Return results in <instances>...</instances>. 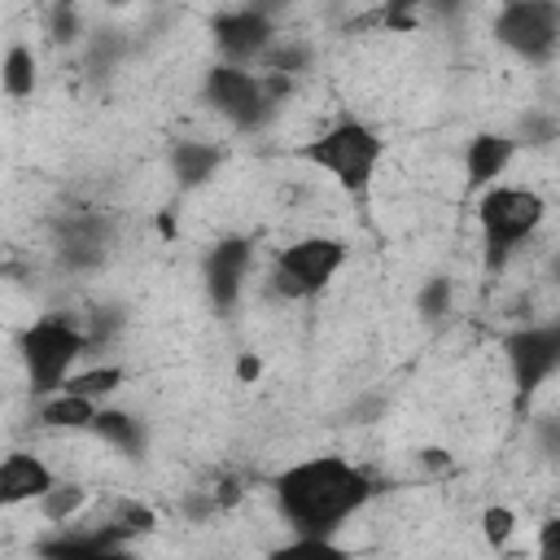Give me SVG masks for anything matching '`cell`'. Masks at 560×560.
I'll use <instances>...</instances> for the list:
<instances>
[{
    "mask_svg": "<svg viewBox=\"0 0 560 560\" xmlns=\"http://www.w3.org/2000/svg\"><path fill=\"white\" fill-rule=\"evenodd\" d=\"M271 494L298 538H337V529L368 508L376 486L341 455H306L276 472Z\"/></svg>",
    "mask_w": 560,
    "mask_h": 560,
    "instance_id": "obj_1",
    "label": "cell"
},
{
    "mask_svg": "<svg viewBox=\"0 0 560 560\" xmlns=\"http://www.w3.org/2000/svg\"><path fill=\"white\" fill-rule=\"evenodd\" d=\"M298 158L319 166L324 175H332L350 197H363L372 175H376V166H381V158H385V140H381V131L372 122L346 114L332 127H324L315 140H306L298 149Z\"/></svg>",
    "mask_w": 560,
    "mask_h": 560,
    "instance_id": "obj_2",
    "label": "cell"
},
{
    "mask_svg": "<svg viewBox=\"0 0 560 560\" xmlns=\"http://www.w3.org/2000/svg\"><path fill=\"white\" fill-rule=\"evenodd\" d=\"M83 354H88V341H83L79 315L70 311H48L35 324H26L18 337V359H22V372L35 398L57 394Z\"/></svg>",
    "mask_w": 560,
    "mask_h": 560,
    "instance_id": "obj_3",
    "label": "cell"
},
{
    "mask_svg": "<svg viewBox=\"0 0 560 560\" xmlns=\"http://www.w3.org/2000/svg\"><path fill=\"white\" fill-rule=\"evenodd\" d=\"M547 219V201L534 188L521 184H490L477 197V223H481V241H486V262L499 271Z\"/></svg>",
    "mask_w": 560,
    "mask_h": 560,
    "instance_id": "obj_4",
    "label": "cell"
},
{
    "mask_svg": "<svg viewBox=\"0 0 560 560\" xmlns=\"http://www.w3.org/2000/svg\"><path fill=\"white\" fill-rule=\"evenodd\" d=\"M346 258H350V249L337 236H324V232L298 236V241L280 245L276 258H271V276H267L271 293H280L284 302H306V298L324 293L337 280Z\"/></svg>",
    "mask_w": 560,
    "mask_h": 560,
    "instance_id": "obj_5",
    "label": "cell"
},
{
    "mask_svg": "<svg viewBox=\"0 0 560 560\" xmlns=\"http://www.w3.org/2000/svg\"><path fill=\"white\" fill-rule=\"evenodd\" d=\"M494 39L529 66H547L560 52V4L556 0H508L494 13Z\"/></svg>",
    "mask_w": 560,
    "mask_h": 560,
    "instance_id": "obj_6",
    "label": "cell"
},
{
    "mask_svg": "<svg viewBox=\"0 0 560 560\" xmlns=\"http://www.w3.org/2000/svg\"><path fill=\"white\" fill-rule=\"evenodd\" d=\"M210 109L219 118H228L236 131H258L276 118V105L262 96V74L258 70H241V66H210L206 83H201Z\"/></svg>",
    "mask_w": 560,
    "mask_h": 560,
    "instance_id": "obj_7",
    "label": "cell"
},
{
    "mask_svg": "<svg viewBox=\"0 0 560 560\" xmlns=\"http://www.w3.org/2000/svg\"><path fill=\"white\" fill-rule=\"evenodd\" d=\"M503 354H508L516 402L534 398L560 372V324H525V328L508 332Z\"/></svg>",
    "mask_w": 560,
    "mask_h": 560,
    "instance_id": "obj_8",
    "label": "cell"
},
{
    "mask_svg": "<svg viewBox=\"0 0 560 560\" xmlns=\"http://www.w3.org/2000/svg\"><path fill=\"white\" fill-rule=\"evenodd\" d=\"M210 39L223 57V66H241L249 70L276 39V18L267 4H241V9H223L210 18Z\"/></svg>",
    "mask_w": 560,
    "mask_h": 560,
    "instance_id": "obj_9",
    "label": "cell"
},
{
    "mask_svg": "<svg viewBox=\"0 0 560 560\" xmlns=\"http://www.w3.org/2000/svg\"><path fill=\"white\" fill-rule=\"evenodd\" d=\"M109 245H114V223L101 210H61L52 223V249L70 271L101 267Z\"/></svg>",
    "mask_w": 560,
    "mask_h": 560,
    "instance_id": "obj_10",
    "label": "cell"
},
{
    "mask_svg": "<svg viewBox=\"0 0 560 560\" xmlns=\"http://www.w3.org/2000/svg\"><path fill=\"white\" fill-rule=\"evenodd\" d=\"M249 267H254V241L249 236H219L206 258H201V276H206V298L219 315H232L241 293H245V280H249Z\"/></svg>",
    "mask_w": 560,
    "mask_h": 560,
    "instance_id": "obj_11",
    "label": "cell"
},
{
    "mask_svg": "<svg viewBox=\"0 0 560 560\" xmlns=\"http://www.w3.org/2000/svg\"><path fill=\"white\" fill-rule=\"evenodd\" d=\"M57 472L35 451H4L0 455V508L35 503L44 490H52Z\"/></svg>",
    "mask_w": 560,
    "mask_h": 560,
    "instance_id": "obj_12",
    "label": "cell"
},
{
    "mask_svg": "<svg viewBox=\"0 0 560 560\" xmlns=\"http://www.w3.org/2000/svg\"><path fill=\"white\" fill-rule=\"evenodd\" d=\"M105 547H131L109 521L92 529H57L35 542V560H96Z\"/></svg>",
    "mask_w": 560,
    "mask_h": 560,
    "instance_id": "obj_13",
    "label": "cell"
},
{
    "mask_svg": "<svg viewBox=\"0 0 560 560\" xmlns=\"http://www.w3.org/2000/svg\"><path fill=\"white\" fill-rule=\"evenodd\" d=\"M516 158V140L508 131H477L464 149V171H468V192H486L490 184H499V175L508 171V162Z\"/></svg>",
    "mask_w": 560,
    "mask_h": 560,
    "instance_id": "obj_14",
    "label": "cell"
},
{
    "mask_svg": "<svg viewBox=\"0 0 560 560\" xmlns=\"http://www.w3.org/2000/svg\"><path fill=\"white\" fill-rule=\"evenodd\" d=\"M88 433L101 438L105 446H114V451L127 455V459H144V455H149V424H144V416H136V411H127V407L101 402L96 416H92V424H88Z\"/></svg>",
    "mask_w": 560,
    "mask_h": 560,
    "instance_id": "obj_15",
    "label": "cell"
},
{
    "mask_svg": "<svg viewBox=\"0 0 560 560\" xmlns=\"http://www.w3.org/2000/svg\"><path fill=\"white\" fill-rule=\"evenodd\" d=\"M219 166H223V149L210 144V140H175L171 144V175L184 192L210 184Z\"/></svg>",
    "mask_w": 560,
    "mask_h": 560,
    "instance_id": "obj_16",
    "label": "cell"
},
{
    "mask_svg": "<svg viewBox=\"0 0 560 560\" xmlns=\"http://www.w3.org/2000/svg\"><path fill=\"white\" fill-rule=\"evenodd\" d=\"M35 88H39V61H35V52H31V44H9V52L0 57V92L9 96V101H26V96H35Z\"/></svg>",
    "mask_w": 560,
    "mask_h": 560,
    "instance_id": "obj_17",
    "label": "cell"
},
{
    "mask_svg": "<svg viewBox=\"0 0 560 560\" xmlns=\"http://www.w3.org/2000/svg\"><path fill=\"white\" fill-rule=\"evenodd\" d=\"M101 402H88V398H74V394H48L39 398V424L44 429H57V433H88L92 416H96Z\"/></svg>",
    "mask_w": 560,
    "mask_h": 560,
    "instance_id": "obj_18",
    "label": "cell"
},
{
    "mask_svg": "<svg viewBox=\"0 0 560 560\" xmlns=\"http://www.w3.org/2000/svg\"><path fill=\"white\" fill-rule=\"evenodd\" d=\"M127 381V372L118 363H92V368H74L61 385V394H74V398H88V402H105L109 394H118Z\"/></svg>",
    "mask_w": 560,
    "mask_h": 560,
    "instance_id": "obj_19",
    "label": "cell"
},
{
    "mask_svg": "<svg viewBox=\"0 0 560 560\" xmlns=\"http://www.w3.org/2000/svg\"><path fill=\"white\" fill-rule=\"evenodd\" d=\"M262 74H280V79H298L315 66V48L306 39H289V35H276L271 48L258 57Z\"/></svg>",
    "mask_w": 560,
    "mask_h": 560,
    "instance_id": "obj_20",
    "label": "cell"
},
{
    "mask_svg": "<svg viewBox=\"0 0 560 560\" xmlns=\"http://www.w3.org/2000/svg\"><path fill=\"white\" fill-rule=\"evenodd\" d=\"M35 508H39V516L48 521V525H57V529H66L83 508H88V490L79 486V481H52V490H44L39 499H35Z\"/></svg>",
    "mask_w": 560,
    "mask_h": 560,
    "instance_id": "obj_21",
    "label": "cell"
},
{
    "mask_svg": "<svg viewBox=\"0 0 560 560\" xmlns=\"http://www.w3.org/2000/svg\"><path fill=\"white\" fill-rule=\"evenodd\" d=\"M267 560H350V547H341L337 538H289L280 547L267 551Z\"/></svg>",
    "mask_w": 560,
    "mask_h": 560,
    "instance_id": "obj_22",
    "label": "cell"
},
{
    "mask_svg": "<svg viewBox=\"0 0 560 560\" xmlns=\"http://www.w3.org/2000/svg\"><path fill=\"white\" fill-rule=\"evenodd\" d=\"M105 521H109L127 542H136L140 534H153V529H158V512H153L149 503H140V499H118Z\"/></svg>",
    "mask_w": 560,
    "mask_h": 560,
    "instance_id": "obj_23",
    "label": "cell"
},
{
    "mask_svg": "<svg viewBox=\"0 0 560 560\" xmlns=\"http://www.w3.org/2000/svg\"><path fill=\"white\" fill-rule=\"evenodd\" d=\"M451 306H455V284H451V276H429V280L420 284V293H416L420 319H424V324H438V319L451 315Z\"/></svg>",
    "mask_w": 560,
    "mask_h": 560,
    "instance_id": "obj_24",
    "label": "cell"
},
{
    "mask_svg": "<svg viewBox=\"0 0 560 560\" xmlns=\"http://www.w3.org/2000/svg\"><path fill=\"white\" fill-rule=\"evenodd\" d=\"M512 534H516V512H512L508 503H490V508L481 512V538L499 551V547L512 542Z\"/></svg>",
    "mask_w": 560,
    "mask_h": 560,
    "instance_id": "obj_25",
    "label": "cell"
},
{
    "mask_svg": "<svg viewBox=\"0 0 560 560\" xmlns=\"http://www.w3.org/2000/svg\"><path fill=\"white\" fill-rule=\"evenodd\" d=\"M48 35H52L57 44H74V39L83 35L79 9H74V4H52V9H48Z\"/></svg>",
    "mask_w": 560,
    "mask_h": 560,
    "instance_id": "obj_26",
    "label": "cell"
},
{
    "mask_svg": "<svg viewBox=\"0 0 560 560\" xmlns=\"http://www.w3.org/2000/svg\"><path fill=\"white\" fill-rule=\"evenodd\" d=\"M512 140H516V149H521V144L542 149V144L556 140V118H551V114H525V118H521V131H516Z\"/></svg>",
    "mask_w": 560,
    "mask_h": 560,
    "instance_id": "obj_27",
    "label": "cell"
},
{
    "mask_svg": "<svg viewBox=\"0 0 560 560\" xmlns=\"http://www.w3.org/2000/svg\"><path fill=\"white\" fill-rule=\"evenodd\" d=\"M381 26L385 31H416L420 26V13H411L407 4H385L381 9Z\"/></svg>",
    "mask_w": 560,
    "mask_h": 560,
    "instance_id": "obj_28",
    "label": "cell"
},
{
    "mask_svg": "<svg viewBox=\"0 0 560 560\" xmlns=\"http://www.w3.org/2000/svg\"><path fill=\"white\" fill-rule=\"evenodd\" d=\"M538 560H560V521L547 516L538 525Z\"/></svg>",
    "mask_w": 560,
    "mask_h": 560,
    "instance_id": "obj_29",
    "label": "cell"
},
{
    "mask_svg": "<svg viewBox=\"0 0 560 560\" xmlns=\"http://www.w3.org/2000/svg\"><path fill=\"white\" fill-rule=\"evenodd\" d=\"M241 477H219L214 486H210V499H214V508H236L241 503Z\"/></svg>",
    "mask_w": 560,
    "mask_h": 560,
    "instance_id": "obj_30",
    "label": "cell"
},
{
    "mask_svg": "<svg viewBox=\"0 0 560 560\" xmlns=\"http://www.w3.org/2000/svg\"><path fill=\"white\" fill-rule=\"evenodd\" d=\"M219 508H214V499H210V490H192L188 499H184V516L197 525V521H210Z\"/></svg>",
    "mask_w": 560,
    "mask_h": 560,
    "instance_id": "obj_31",
    "label": "cell"
},
{
    "mask_svg": "<svg viewBox=\"0 0 560 560\" xmlns=\"http://www.w3.org/2000/svg\"><path fill=\"white\" fill-rule=\"evenodd\" d=\"M232 372H236V381H241V385H254V381L262 376V359H258L254 350H245V354L236 359V368H232Z\"/></svg>",
    "mask_w": 560,
    "mask_h": 560,
    "instance_id": "obj_32",
    "label": "cell"
},
{
    "mask_svg": "<svg viewBox=\"0 0 560 560\" xmlns=\"http://www.w3.org/2000/svg\"><path fill=\"white\" fill-rule=\"evenodd\" d=\"M420 464H429V468H451V455H446L442 446H424V451H420Z\"/></svg>",
    "mask_w": 560,
    "mask_h": 560,
    "instance_id": "obj_33",
    "label": "cell"
},
{
    "mask_svg": "<svg viewBox=\"0 0 560 560\" xmlns=\"http://www.w3.org/2000/svg\"><path fill=\"white\" fill-rule=\"evenodd\" d=\"M96 560H136V551L131 547H105Z\"/></svg>",
    "mask_w": 560,
    "mask_h": 560,
    "instance_id": "obj_34",
    "label": "cell"
},
{
    "mask_svg": "<svg viewBox=\"0 0 560 560\" xmlns=\"http://www.w3.org/2000/svg\"><path fill=\"white\" fill-rule=\"evenodd\" d=\"M158 228H162V236H175V214L162 210V214H158Z\"/></svg>",
    "mask_w": 560,
    "mask_h": 560,
    "instance_id": "obj_35",
    "label": "cell"
}]
</instances>
